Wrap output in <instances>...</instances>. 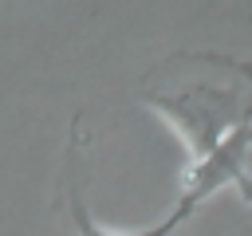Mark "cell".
Instances as JSON below:
<instances>
[{"mask_svg": "<svg viewBox=\"0 0 252 236\" xmlns=\"http://www.w3.org/2000/svg\"><path fill=\"white\" fill-rule=\"evenodd\" d=\"M181 59L189 75L173 79L161 71V83L150 79V87L142 90V102L173 122V130L185 138L189 169H197L236 130L252 122V67L209 51V71L197 75L193 55H181Z\"/></svg>", "mask_w": 252, "mask_h": 236, "instance_id": "6da1fadb", "label": "cell"}, {"mask_svg": "<svg viewBox=\"0 0 252 236\" xmlns=\"http://www.w3.org/2000/svg\"><path fill=\"white\" fill-rule=\"evenodd\" d=\"M197 197H189V193H181L177 197V208L161 220V224H150V228H138V232H114V228H102L91 212H87V205H83V193H79V185L75 181H67V208H71V224H75V236H173L193 212H197Z\"/></svg>", "mask_w": 252, "mask_h": 236, "instance_id": "7a4b0ae2", "label": "cell"}]
</instances>
